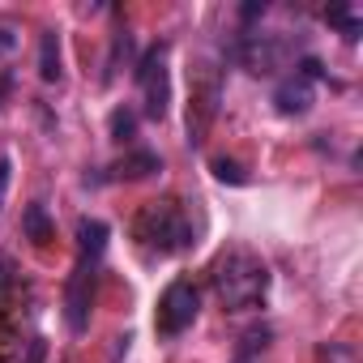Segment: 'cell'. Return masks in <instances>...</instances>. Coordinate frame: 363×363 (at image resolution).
Here are the masks:
<instances>
[{"mask_svg":"<svg viewBox=\"0 0 363 363\" xmlns=\"http://www.w3.org/2000/svg\"><path fill=\"white\" fill-rule=\"evenodd\" d=\"M133 235H137V244H141L150 257H175V252H184V248L197 244L193 218L184 214V206L171 201V197L141 206L137 218H133Z\"/></svg>","mask_w":363,"mask_h":363,"instance_id":"cell-1","label":"cell"},{"mask_svg":"<svg viewBox=\"0 0 363 363\" xmlns=\"http://www.w3.org/2000/svg\"><path fill=\"white\" fill-rule=\"evenodd\" d=\"M265 291H269V269H265V261L257 252L235 248V252L218 257V265H214V295H218V303L227 312L257 308L265 299Z\"/></svg>","mask_w":363,"mask_h":363,"instance_id":"cell-2","label":"cell"},{"mask_svg":"<svg viewBox=\"0 0 363 363\" xmlns=\"http://www.w3.org/2000/svg\"><path fill=\"white\" fill-rule=\"evenodd\" d=\"M171 48L158 39L141 65H137V86H141V103H145V120H167L171 111V69H167Z\"/></svg>","mask_w":363,"mask_h":363,"instance_id":"cell-3","label":"cell"},{"mask_svg":"<svg viewBox=\"0 0 363 363\" xmlns=\"http://www.w3.org/2000/svg\"><path fill=\"white\" fill-rule=\"evenodd\" d=\"M201 312V291L189 278H175L162 295H158V312H154V329L162 337H179Z\"/></svg>","mask_w":363,"mask_h":363,"instance_id":"cell-4","label":"cell"},{"mask_svg":"<svg viewBox=\"0 0 363 363\" xmlns=\"http://www.w3.org/2000/svg\"><path fill=\"white\" fill-rule=\"evenodd\" d=\"M94 286H99V261H77L65 286V325L73 333L90 329V308H94Z\"/></svg>","mask_w":363,"mask_h":363,"instance_id":"cell-5","label":"cell"},{"mask_svg":"<svg viewBox=\"0 0 363 363\" xmlns=\"http://www.w3.org/2000/svg\"><path fill=\"white\" fill-rule=\"evenodd\" d=\"M240 65L248 69V73H257V77H269V73H278L282 69V60H286V43L278 39V35H261V30H248L244 39H240Z\"/></svg>","mask_w":363,"mask_h":363,"instance_id":"cell-6","label":"cell"},{"mask_svg":"<svg viewBox=\"0 0 363 363\" xmlns=\"http://www.w3.org/2000/svg\"><path fill=\"white\" fill-rule=\"evenodd\" d=\"M312 99H316V90H312V82L299 77V73L282 77L278 90H274V107H278L282 116H303V111L312 107Z\"/></svg>","mask_w":363,"mask_h":363,"instance_id":"cell-7","label":"cell"},{"mask_svg":"<svg viewBox=\"0 0 363 363\" xmlns=\"http://www.w3.org/2000/svg\"><path fill=\"white\" fill-rule=\"evenodd\" d=\"M107 240H111V227L103 218H82L77 223V261H99L107 252Z\"/></svg>","mask_w":363,"mask_h":363,"instance_id":"cell-8","label":"cell"},{"mask_svg":"<svg viewBox=\"0 0 363 363\" xmlns=\"http://www.w3.org/2000/svg\"><path fill=\"white\" fill-rule=\"evenodd\" d=\"M39 77L48 86L65 77V56H60V35L56 30H43V39H39Z\"/></svg>","mask_w":363,"mask_h":363,"instance_id":"cell-9","label":"cell"},{"mask_svg":"<svg viewBox=\"0 0 363 363\" xmlns=\"http://www.w3.org/2000/svg\"><path fill=\"white\" fill-rule=\"evenodd\" d=\"M162 167V158L154 154V150H137V154H128V158H120L116 167H111V179H145V175H154Z\"/></svg>","mask_w":363,"mask_h":363,"instance_id":"cell-10","label":"cell"},{"mask_svg":"<svg viewBox=\"0 0 363 363\" xmlns=\"http://www.w3.org/2000/svg\"><path fill=\"white\" fill-rule=\"evenodd\" d=\"M22 235H26L30 244H48V240L56 235L52 214H48V206H43V201H30V206H26V214H22Z\"/></svg>","mask_w":363,"mask_h":363,"instance_id":"cell-11","label":"cell"},{"mask_svg":"<svg viewBox=\"0 0 363 363\" xmlns=\"http://www.w3.org/2000/svg\"><path fill=\"white\" fill-rule=\"evenodd\" d=\"M325 22H329L346 43H359V35H363V18H359L354 5H329V9H325Z\"/></svg>","mask_w":363,"mask_h":363,"instance_id":"cell-12","label":"cell"},{"mask_svg":"<svg viewBox=\"0 0 363 363\" xmlns=\"http://www.w3.org/2000/svg\"><path fill=\"white\" fill-rule=\"evenodd\" d=\"M107 128H111V141L128 145V141L137 137V111H128V107H116V111H111V120H107Z\"/></svg>","mask_w":363,"mask_h":363,"instance_id":"cell-13","label":"cell"},{"mask_svg":"<svg viewBox=\"0 0 363 363\" xmlns=\"http://www.w3.org/2000/svg\"><path fill=\"white\" fill-rule=\"evenodd\" d=\"M269 337H274V333H269V325H252V329H248V333L240 337L244 346H240V354H235V363H248V359H252L257 350H265V346H269Z\"/></svg>","mask_w":363,"mask_h":363,"instance_id":"cell-14","label":"cell"},{"mask_svg":"<svg viewBox=\"0 0 363 363\" xmlns=\"http://www.w3.org/2000/svg\"><path fill=\"white\" fill-rule=\"evenodd\" d=\"M210 171L223 179V184H248V171H244L235 158H214V162H210Z\"/></svg>","mask_w":363,"mask_h":363,"instance_id":"cell-15","label":"cell"},{"mask_svg":"<svg viewBox=\"0 0 363 363\" xmlns=\"http://www.w3.org/2000/svg\"><path fill=\"white\" fill-rule=\"evenodd\" d=\"M13 286H18V265H13V257H9V252H0V308L9 303Z\"/></svg>","mask_w":363,"mask_h":363,"instance_id":"cell-16","label":"cell"},{"mask_svg":"<svg viewBox=\"0 0 363 363\" xmlns=\"http://www.w3.org/2000/svg\"><path fill=\"white\" fill-rule=\"evenodd\" d=\"M320 363H354V350L342 342H329V346H320Z\"/></svg>","mask_w":363,"mask_h":363,"instance_id":"cell-17","label":"cell"},{"mask_svg":"<svg viewBox=\"0 0 363 363\" xmlns=\"http://www.w3.org/2000/svg\"><path fill=\"white\" fill-rule=\"evenodd\" d=\"M265 9H269L265 0H248V5H240V22H244V26H252L257 18H265Z\"/></svg>","mask_w":363,"mask_h":363,"instance_id":"cell-18","label":"cell"},{"mask_svg":"<svg viewBox=\"0 0 363 363\" xmlns=\"http://www.w3.org/2000/svg\"><path fill=\"white\" fill-rule=\"evenodd\" d=\"M43 359H48V342H43V337H30V342H26L22 363H43Z\"/></svg>","mask_w":363,"mask_h":363,"instance_id":"cell-19","label":"cell"},{"mask_svg":"<svg viewBox=\"0 0 363 363\" xmlns=\"http://www.w3.org/2000/svg\"><path fill=\"white\" fill-rule=\"evenodd\" d=\"M9 179H13V158H0V210H5V197H9Z\"/></svg>","mask_w":363,"mask_h":363,"instance_id":"cell-20","label":"cell"},{"mask_svg":"<svg viewBox=\"0 0 363 363\" xmlns=\"http://www.w3.org/2000/svg\"><path fill=\"white\" fill-rule=\"evenodd\" d=\"M18 48V26H9V22H0V56H9Z\"/></svg>","mask_w":363,"mask_h":363,"instance_id":"cell-21","label":"cell"}]
</instances>
